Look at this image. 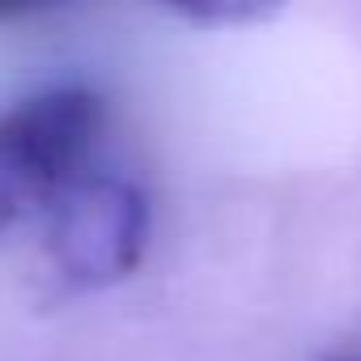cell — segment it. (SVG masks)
Here are the masks:
<instances>
[{"label": "cell", "mask_w": 361, "mask_h": 361, "mask_svg": "<svg viewBox=\"0 0 361 361\" xmlns=\"http://www.w3.org/2000/svg\"><path fill=\"white\" fill-rule=\"evenodd\" d=\"M106 111L85 85H51L0 111V230L90 170Z\"/></svg>", "instance_id": "cell-1"}, {"label": "cell", "mask_w": 361, "mask_h": 361, "mask_svg": "<svg viewBox=\"0 0 361 361\" xmlns=\"http://www.w3.org/2000/svg\"><path fill=\"white\" fill-rule=\"evenodd\" d=\"M149 243V200L123 174L85 170L47 209V259L73 289L128 276Z\"/></svg>", "instance_id": "cell-2"}, {"label": "cell", "mask_w": 361, "mask_h": 361, "mask_svg": "<svg viewBox=\"0 0 361 361\" xmlns=\"http://www.w3.org/2000/svg\"><path fill=\"white\" fill-rule=\"evenodd\" d=\"M30 5H0V22H13V18H30Z\"/></svg>", "instance_id": "cell-3"}, {"label": "cell", "mask_w": 361, "mask_h": 361, "mask_svg": "<svg viewBox=\"0 0 361 361\" xmlns=\"http://www.w3.org/2000/svg\"><path fill=\"white\" fill-rule=\"evenodd\" d=\"M323 361H361V348H336V353H327Z\"/></svg>", "instance_id": "cell-4"}]
</instances>
